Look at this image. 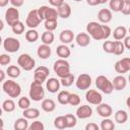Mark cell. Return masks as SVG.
Wrapping results in <instances>:
<instances>
[{
  "mask_svg": "<svg viewBox=\"0 0 130 130\" xmlns=\"http://www.w3.org/2000/svg\"><path fill=\"white\" fill-rule=\"evenodd\" d=\"M86 32L95 41L107 40L111 34L112 29L107 24H101L96 21H90L86 25Z\"/></svg>",
  "mask_w": 130,
  "mask_h": 130,
  "instance_id": "6da1fadb",
  "label": "cell"
},
{
  "mask_svg": "<svg viewBox=\"0 0 130 130\" xmlns=\"http://www.w3.org/2000/svg\"><path fill=\"white\" fill-rule=\"evenodd\" d=\"M2 89L10 98H18L20 95V93H21L20 85L16 81H14L12 79H7V80L3 81Z\"/></svg>",
  "mask_w": 130,
  "mask_h": 130,
  "instance_id": "7a4b0ae2",
  "label": "cell"
},
{
  "mask_svg": "<svg viewBox=\"0 0 130 130\" xmlns=\"http://www.w3.org/2000/svg\"><path fill=\"white\" fill-rule=\"evenodd\" d=\"M53 70L57 74V76L60 77V78H63V77L67 76L71 73L69 62L66 61V59H62V58H60V59H58L57 61L54 62Z\"/></svg>",
  "mask_w": 130,
  "mask_h": 130,
  "instance_id": "3957f363",
  "label": "cell"
},
{
  "mask_svg": "<svg viewBox=\"0 0 130 130\" xmlns=\"http://www.w3.org/2000/svg\"><path fill=\"white\" fill-rule=\"evenodd\" d=\"M95 86L98 87V89L106 94H111L114 91L113 82L105 75H99L95 78Z\"/></svg>",
  "mask_w": 130,
  "mask_h": 130,
  "instance_id": "277c9868",
  "label": "cell"
},
{
  "mask_svg": "<svg viewBox=\"0 0 130 130\" xmlns=\"http://www.w3.org/2000/svg\"><path fill=\"white\" fill-rule=\"evenodd\" d=\"M28 94H29L30 100H32V101H35V102L43 101L44 98H45V89H44L42 83H40V82L34 80V81L30 83Z\"/></svg>",
  "mask_w": 130,
  "mask_h": 130,
  "instance_id": "5b68a950",
  "label": "cell"
},
{
  "mask_svg": "<svg viewBox=\"0 0 130 130\" xmlns=\"http://www.w3.org/2000/svg\"><path fill=\"white\" fill-rule=\"evenodd\" d=\"M17 65L23 69L24 71H30L35 68L36 66V61L35 59L29 55V54H26V53H23V54H20L17 58Z\"/></svg>",
  "mask_w": 130,
  "mask_h": 130,
  "instance_id": "8992f818",
  "label": "cell"
},
{
  "mask_svg": "<svg viewBox=\"0 0 130 130\" xmlns=\"http://www.w3.org/2000/svg\"><path fill=\"white\" fill-rule=\"evenodd\" d=\"M38 13L42 20H47V19H56L57 20V18L59 16L57 9L49 7L47 5H43V6L39 7Z\"/></svg>",
  "mask_w": 130,
  "mask_h": 130,
  "instance_id": "52a82bcc",
  "label": "cell"
},
{
  "mask_svg": "<svg viewBox=\"0 0 130 130\" xmlns=\"http://www.w3.org/2000/svg\"><path fill=\"white\" fill-rule=\"evenodd\" d=\"M3 49L8 53H15L20 49V43L16 38L8 37L3 41Z\"/></svg>",
  "mask_w": 130,
  "mask_h": 130,
  "instance_id": "ba28073f",
  "label": "cell"
},
{
  "mask_svg": "<svg viewBox=\"0 0 130 130\" xmlns=\"http://www.w3.org/2000/svg\"><path fill=\"white\" fill-rule=\"evenodd\" d=\"M5 21L9 26H12L19 21V11L16 7H9L5 11Z\"/></svg>",
  "mask_w": 130,
  "mask_h": 130,
  "instance_id": "9c48e42d",
  "label": "cell"
},
{
  "mask_svg": "<svg viewBox=\"0 0 130 130\" xmlns=\"http://www.w3.org/2000/svg\"><path fill=\"white\" fill-rule=\"evenodd\" d=\"M42 19L39 16L38 13V9H32L28 12L26 18H25V24L29 27V28H36L40 25Z\"/></svg>",
  "mask_w": 130,
  "mask_h": 130,
  "instance_id": "30bf717a",
  "label": "cell"
},
{
  "mask_svg": "<svg viewBox=\"0 0 130 130\" xmlns=\"http://www.w3.org/2000/svg\"><path fill=\"white\" fill-rule=\"evenodd\" d=\"M49 74H50V70L48 67L39 66L34 70V80L43 84V82L47 81Z\"/></svg>",
  "mask_w": 130,
  "mask_h": 130,
  "instance_id": "8fae6325",
  "label": "cell"
},
{
  "mask_svg": "<svg viewBox=\"0 0 130 130\" xmlns=\"http://www.w3.org/2000/svg\"><path fill=\"white\" fill-rule=\"evenodd\" d=\"M91 76L87 73H81L80 75H78L76 81H75V84H76V87L80 90H85V89H88L89 86L91 85Z\"/></svg>",
  "mask_w": 130,
  "mask_h": 130,
  "instance_id": "7c38bea8",
  "label": "cell"
},
{
  "mask_svg": "<svg viewBox=\"0 0 130 130\" xmlns=\"http://www.w3.org/2000/svg\"><path fill=\"white\" fill-rule=\"evenodd\" d=\"M85 100L87 103L91 104V105H100L103 102V96L101 94V92H99L95 89H88L85 92Z\"/></svg>",
  "mask_w": 130,
  "mask_h": 130,
  "instance_id": "4fadbf2b",
  "label": "cell"
},
{
  "mask_svg": "<svg viewBox=\"0 0 130 130\" xmlns=\"http://www.w3.org/2000/svg\"><path fill=\"white\" fill-rule=\"evenodd\" d=\"M114 69L117 73H120V74L130 71V58L126 57L118 60L114 65Z\"/></svg>",
  "mask_w": 130,
  "mask_h": 130,
  "instance_id": "5bb4252c",
  "label": "cell"
},
{
  "mask_svg": "<svg viewBox=\"0 0 130 130\" xmlns=\"http://www.w3.org/2000/svg\"><path fill=\"white\" fill-rule=\"evenodd\" d=\"M75 114L78 119H87L92 116V108L88 105H81L77 108Z\"/></svg>",
  "mask_w": 130,
  "mask_h": 130,
  "instance_id": "9a60e30c",
  "label": "cell"
},
{
  "mask_svg": "<svg viewBox=\"0 0 130 130\" xmlns=\"http://www.w3.org/2000/svg\"><path fill=\"white\" fill-rule=\"evenodd\" d=\"M96 113L103 118H110L113 115V109L109 104H103L96 106Z\"/></svg>",
  "mask_w": 130,
  "mask_h": 130,
  "instance_id": "2e32d148",
  "label": "cell"
},
{
  "mask_svg": "<svg viewBox=\"0 0 130 130\" xmlns=\"http://www.w3.org/2000/svg\"><path fill=\"white\" fill-rule=\"evenodd\" d=\"M113 18V13L111 9L108 8H102L99 12H98V19L100 22L102 23H109Z\"/></svg>",
  "mask_w": 130,
  "mask_h": 130,
  "instance_id": "e0dca14e",
  "label": "cell"
},
{
  "mask_svg": "<svg viewBox=\"0 0 130 130\" xmlns=\"http://www.w3.org/2000/svg\"><path fill=\"white\" fill-rule=\"evenodd\" d=\"M60 85H61L60 80H58L57 78H54V77H51V78L47 79V81H46V88L51 93H56L57 91H59Z\"/></svg>",
  "mask_w": 130,
  "mask_h": 130,
  "instance_id": "ac0fdd59",
  "label": "cell"
},
{
  "mask_svg": "<svg viewBox=\"0 0 130 130\" xmlns=\"http://www.w3.org/2000/svg\"><path fill=\"white\" fill-rule=\"evenodd\" d=\"M51 48L50 45H46V44H42L38 47L37 49V55L40 59L46 60L51 56Z\"/></svg>",
  "mask_w": 130,
  "mask_h": 130,
  "instance_id": "d6986e66",
  "label": "cell"
},
{
  "mask_svg": "<svg viewBox=\"0 0 130 130\" xmlns=\"http://www.w3.org/2000/svg\"><path fill=\"white\" fill-rule=\"evenodd\" d=\"M74 39H75V36L71 29H64L59 35V40L62 42V44H65V45L70 44Z\"/></svg>",
  "mask_w": 130,
  "mask_h": 130,
  "instance_id": "ffe728a7",
  "label": "cell"
},
{
  "mask_svg": "<svg viewBox=\"0 0 130 130\" xmlns=\"http://www.w3.org/2000/svg\"><path fill=\"white\" fill-rule=\"evenodd\" d=\"M90 36L87 32H79L75 37L76 44L79 47H87L90 44Z\"/></svg>",
  "mask_w": 130,
  "mask_h": 130,
  "instance_id": "44dd1931",
  "label": "cell"
},
{
  "mask_svg": "<svg viewBox=\"0 0 130 130\" xmlns=\"http://www.w3.org/2000/svg\"><path fill=\"white\" fill-rule=\"evenodd\" d=\"M115 90H123L127 85V79L123 75H118L112 80Z\"/></svg>",
  "mask_w": 130,
  "mask_h": 130,
  "instance_id": "7402d4cb",
  "label": "cell"
},
{
  "mask_svg": "<svg viewBox=\"0 0 130 130\" xmlns=\"http://www.w3.org/2000/svg\"><path fill=\"white\" fill-rule=\"evenodd\" d=\"M57 11H58L59 17H61V18H68L71 15V7L66 2H64L62 5L57 7Z\"/></svg>",
  "mask_w": 130,
  "mask_h": 130,
  "instance_id": "603a6c76",
  "label": "cell"
},
{
  "mask_svg": "<svg viewBox=\"0 0 130 130\" xmlns=\"http://www.w3.org/2000/svg\"><path fill=\"white\" fill-rule=\"evenodd\" d=\"M41 108L46 113H51L56 109V103L52 99H44L41 104Z\"/></svg>",
  "mask_w": 130,
  "mask_h": 130,
  "instance_id": "cb8c5ba5",
  "label": "cell"
},
{
  "mask_svg": "<svg viewBox=\"0 0 130 130\" xmlns=\"http://www.w3.org/2000/svg\"><path fill=\"white\" fill-rule=\"evenodd\" d=\"M56 54L58 57H60L62 59H67L71 55V51H70L69 47H67L65 44H62V45H59L57 47Z\"/></svg>",
  "mask_w": 130,
  "mask_h": 130,
  "instance_id": "d4e9b609",
  "label": "cell"
},
{
  "mask_svg": "<svg viewBox=\"0 0 130 130\" xmlns=\"http://www.w3.org/2000/svg\"><path fill=\"white\" fill-rule=\"evenodd\" d=\"M28 119H26L25 117H21V118H18L15 120L14 122V129L15 130H27L28 129Z\"/></svg>",
  "mask_w": 130,
  "mask_h": 130,
  "instance_id": "484cf974",
  "label": "cell"
},
{
  "mask_svg": "<svg viewBox=\"0 0 130 130\" xmlns=\"http://www.w3.org/2000/svg\"><path fill=\"white\" fill-rule=\"evenodd\" d=\"M127 35V28L124 26V25H120V26H117L114 31H113V36H114V39L116 41H121L123 40Z\"/></svg>",
  "mask_w": 130,
  "mask_h": 130,
  "instance_id": "4316f807",
  "label": "cell"
},
{
  "mask_svg": "<svg viewBox=\"0 0 130 130\" xmlns=\"http://www.w3.org/2000/svg\"><path fill=\"white\" fill-rule=\"evenodd\" d=\"M22 115L23 117H25L26 119H31V120H35L37 118H39L40 116V111L36 108H27L25 110H23L22 112Z\"/></svg>",
  "mask_w": 130,
  "mask_h": 130,
  "instance_id": "83f0119b",
  "label": "cell"
},
{
  "mask_svg": "<svg viewBox=\"0 0 130 130\" xmlns=\"http://www.w3.org/2000/svg\"><path fill=\"white\" fill-rule=\"evenodd\" d=\"M114 119H115V122H117L118 124H124L128 120V114L124 110H118L114 114Z\"/></svg>",
  "mask_w": 130,
  "mask_h": 130,
  "instance_id": "f1b7e54d",
  "label": "cell"
},
{
  "mask_svg": "<svg viewBox=\"0 0 130 130\" xmlns=\"http://www.w3.org/2000/svg\"><path fill=\"white\" fill-rule=\"evenodd\" d=\"M15 108H16V105H15L14 101L11 99H7V100L3 101V103H2V110L6 113L13 112L15 110Z\"/></svg>",
  "mask_w": 130,
  "mask_h": 130,
  "instance_id": "f546056e",
  "label": "cell"
},
{
  "mask_svg": "<svg viewBox=\"0 0 130 130\" xmlns=\"http://www.w3.org/2000/svg\"><path fill=\"white\" fill-rule=\"evenodd\" d=\"M54 39H55V36H54L53 31H50V30H46V31L43 32L42 36H41V41H42V43H43V44H46V45H51V44H53Z\"/></svg>",
  "mask_w": 130,
  "mask_h": 130,
  "instance_id": "4dcf8cb0",
  "label": "cell"
},
{
  "mask_svg": "<svg viewBox=\"0 0 130 130\" xmlns=\"http://www.w3.org/2000/svg\"><path fill=\"white\" fill-rule=\"evenodd\" d=\"M6 74L11 78H17L20 75V68L16 65H10L6 69Z\"/></svg>",
  "mask_w": 130,
  "mask_h": 130,
  "instance_id": "1f68e13d",
  "label": "cell"
},
{
  "mask_svg": "<svg viewBox=\"0 0 130 130\" xmlns=\"http://www.w3.org/2000/svg\"><path fill=\"white\" fill-rule=\"evenodd\" d=\"M69 96H70V92L68 90H61V91H59V93L57 95L58 103L61 104V105H68Z\"/></svg>",
  "mask_w": 130,
  "mask_h": 130,
  "instance_id": "d6a6232c",
  "label": "cell"
},
{
  "mask_svg": "<svg viewBox=\"0 0 130 130\" xmlns=\"http://www.w3.org/2000/svg\"><path fill=\"white\" fill-rule=\"evenodd\" d=\"M54 127L60 130H63L65 128H67V124H66V118L65 116H58L54 119Z\"/></svg>",
  "mask_w": 130,
  "mask_h": 130,
  "instance_id": "836d02e7",
  "label": "cell"
},
{
  "mask_svg": "<svg viewBox=\"0 0 130 130\" xmlns=\"http://www.w3.org/2000/svg\"><path fill=\"white\" fill-rule=\"evenodd\" d=\"M100 128L102 130H114L115 129V123L110 118H104L101 122Z\"/></svg>",
  "mask_w": 130,
  "mask_h": 130,
  "instance_id": "e575fe53",
  "label": "cell"
},
{
  "mask_svg": "<svg viewBox=\"0 0 130 130\" xmlns=\"http://www.w3.org/2000/svg\"><path fill=\"white\" fill-rule=\"evenodd\" d=\"M123 4H124V0H110L109 2V6L111 10L114 12H121Z\"/></svg>",
  "mask_w": 130,
  "mask_h": 130,
  "instance_id": "d590c367",
  "label": "cell"
},
{
  "mask_svg": "<svg viewBox=\"0 0 130 130\" xmlns=\"http://www.w3.org/2000/svg\"><path fill=\"white\" fill-rule=\"evenodd\" d=\"M38 39H39V32L35 28H29L25 32V40L28 43H35L38 41Z\"/></svg>",
  "mask_w": 130,
  "mask_h": 130,
  "instance_id": "8d00e7d4",
  "label": "cell"
},
{
  "mask_svg": "<svg viewBox=\"0 0 130 130\" xmlns=\"http://www.w3.org/2000/svg\"><path fill=\"white\" fill-rule=\"evenodd\" d=\"M66 118V124H67V128H73L76 126L77 124V117L76 115L73 114H66L64 115Z\"/></svg>",
  "mask_w": 130,
  "mask_h": 130,
  "instance_id": "74e56055",
  "label": "cell"
},
{
  "mask_svg": "<svg viewBox=\"0 0 130 130\" xmlns=\"http://www.w3.org/2000/svg\"><path fill=\"white\" fill-rule=\"evenodd\" d=\"M74 80H75V77H74V74H72V73H70L69 75H67V76H65L63 78H60L61 85H63L65 87H69L70 85H72Z\"/></svg>",
  "mask_w": 130,
  "mask_h": 130,
  "instance_id": "f35d334b",
  "label": "cell"
},
{
  "mask_svg": "<svg viewBox=\"0 0 130 130\" xmlns=\"http://www.w3.org/2000/svg\"><path fill=\"white\" fill-rule=\"evenodd\" d=\"M115 42V48H114V53L115 55L119 56V55H122L125 51V46H124V43L121 42V41H114Z\"/></svg>",
  "mask_w": 130,
  "mask_h": 130,
  "instance_id": "ab89813d",
  "label": "cell"
},
{
  "mask_svg": "<svg viewBox=\"0 0 130 130\" xmlns=\"http://www.w3.org/2000/svg\"><path fill=\"white\" fill-rule=\"evenodd\" d=\"M17 106L21 110H25L30 107V100L26 96H21V98H19V100L17 102Z\"/></svg>",
  "mask_w": 130,
  "mask_h": 130,
  "instance_id": "60d3db41",
  "label": "cell"
},
{
  "mask_svg": "<svg viewBox=\"0 0 130 130\" xmlns=\"http://www.w3.org/2000/svg\"><path fill=\"white\" fill-rule=\"evenodd\" d=\"M114 48H115V42H113V41H105L103 43V50L106 53L113 54L114 53Z\"/></svg>",
  "mask_w": 130,
  "mask_h": 130,
  "instance_id": "b9f144b4",
  "label": "cell"
},
{
  "mask_svg": "<svg viewBox=\"0 0 130 130\" xmlns=\"http://www.w3.org/2000/svg\"><path fill=\"white\" fill-rule=\"evenodd\" d=\"M57 24H58V21L56 19H47L45 20V28L46 30H50V31H53L57 28Z\"/></svg>",
  "mask_w": 130,
  "mask_h": 130,
  "instance_id": "7bdbcfd3",
  "label": "cell"
},
{
  "mask_svg": "<svg viewBox=\"0 0 130 130\" xmlns=\"http://www.w3.org/2000/svg\"><path fill=\"white\" fill-rule=\"evenodd\" d=\"M11 29H12L13 34H15V35H21L24 31V23H22L19 20L18 22H16L14 25L11 26Z\"/></svg>",
  "mask_w": 130,
  "mask_h": 130,
  "instance_id": "ee69618b",
  "label": "cell"
},
{
  "mask_svg": "<svg viewBox=\"0 0 130 130\" xmlns=\"http://www.w3.org/2000/svg\"><path fill=\"white\" fill-rule=\"evenodd\" d=\"M81 103V99L77 93H70L69 96V105L70 106H79Z\"/></svg>",
  "mask_w": 130,
  "mask_h": 130,
  "instance_id": "f6af8a7d",
  "label": "cell"
},
{
  "mask_svg": "<svg viewBox=\"0 0 130 130\" xmlns=\"http://www.w3.org/2000/svg\"><path fill=\"white\" fill-rule=\"evenodd\" d=\"M45 129V125L43 124V122L36 120L34 121L29 126H28V130H44Z\"/></svg>",
  "mask_w": 130,
  "mask_h": 130,
  "instance_id": "bcb514c9",
  "label": "cell"
},
{
  "mask_svg": "<svg viewBox=\"0 0 130 130\" xmlns=\"http://www.w3.org/2000/svg\"><path fill=\"white\" fill-rule=\"evenodd\" d=\"M121 12L123 15H130V0H124Z\"/></svg>",
  "mask_w": 130,
  "mask_h": 130,
  "instance_id": "7dc6e473",
  "label": "cell"
},
{
  "mask_svg": "<svg viewBox=\"0 0 130 130\" xmlns=\"http://www.w3.org/2000/svg\"><path fill=\"white\" fill-rule=\"evenodd\" d=\"M10 62H11V58L8 54H1L0 55V64L2 66L8 65Z\"/></svg>",
  "mask_w": 130,
  "mask_h": 130,
  "instance_id": "c3c4849f",
  "label": "cell"
},
{
  "mask_svg": "<svg viewBox=\"0 0 130 130\" xmlns=\"http://www.w3.org/2000/svg\"><path fill=\"white\" fill-rule=\"evenodd\" d=\"M99 129H100V126H98V124H95L93 122L85 125V130H99Z\"/></svg>",
  "mask_w": 130,
  "mask_h": 130,
  "instance_id": "681fc988",
  "label": "cell"
},
{
  "mask_svg": "<svg viewBox=\"0 0 130 130\" xmlns=\"http://www.w3.org/2000/svg\"><path fill=\"white\" fill-rule=\"evenodd\" d=\"M24 3V0H10V4L13 6V7H21Z\"/></svg>",
  "mask_w": 130,
  "mask_h": 130,
  "instance_id": "f907efd6",
  "label": "cell"
},
{
  "mask_svg": "<svg viewBox=\"0 0 130 130\" xmlns=\"http://www.w3.org/2000/svg\"><path fill=\"white\" fill-rule=\"evenodd\" d=\"M49 3L53 7H59L64 3V0H49Z\"/></svg>",
  "mask_w": 130,
  "mask_h": 130,
  "instance_id": "816d5d0a",
  "label": "cell"
},
{
  "mask_svg": "<svg viewBox=\"0 0 130 130\" xmlns=\"http://www.w3.org/2000/svg\"><path fill=\"white\" fill-rule=\"evenodd\" d=\"M123 43H124L125 48H126V49H128V50H130V36L125 37V38H124Z\"/></svg>",
  "mask_w": 130,
  "mask_h": 130,
  "instance_id": "f5cc1de1",
  "label": "cell"
},
{
  "mask_svg": "<svg viewBox=\"0 0 130 130\" xmlns=\"http://www.w3.org/2000/svg\"><path fill=\"white\" fill-rule=\"evenodd\" d=\"M86 3L88 5H90V6H96V5L101 4L100 0H86Z\"/></svg>",
  "mask_w": 130,
  "mask_h": 130,
  "instance_id": "db71d44e",
  "label": "cell"
},
{
  "mask_svg": "<svg viewBox=\"0 0 130 130\" xmlns=\"http://www.w3.org/2000/svg\"><path fill=\"white\" fill-rule=\"evenodd\" d=\"M8 2H10V0H0V7H5Z\"/></svg>",
  "mask_w": 130,
  "mask_h": 130,
  "instance_id": "11a10c76",
  "label": "cell"
},
{
  "mask_svg": "<svg viewBox=\"0 0 130 130\" xmlns=\"http://www.w3.org/2000/svg\"><path fill=\"white\" fill-rule=\"evenodd\" d=\"M0 74H1V81L3 82V81H5L4 79H5V72L3 71V70H0Z\"/></svg>",
  "mask_w": 130,
  "mask_h": 130,
  "instance_id": "9f6ffc18",
  "label": "cell"
},
{
  "mask_svg": "<svg viewBox=\"0 0 130 130\" xmlns=\"http://www.w3.org/2000/svg\"><path fill=\"white\" fill-rule=\"evenodd\" d=\"M126 105H127V107H128V109H129V111H130V95L127 98V100H126Z\"/></svg>",
  "mask_w": 130,
  "mask_h": 130,
  "instance_id": "6f0895ef",
  "label": "cell"
},
{
  "mask_svg": "<svg viewBox=\"0 0 130 130\" xmlns=\"http://www.w3.org/2000/svg\"><path fill=\"white\" fill-rule=\"evenodd\" d=\"M0 24H1V26H0V30H2V29H3V20L0 21Z\"/></svg>",
  "mask_w": 130,
  "mask_h": 130,
  "instance_id": "680465c9",
  "label": "cell"
},
{
  "mask_svg": "<svg viewBox=\"0 0 130 130\" xmlns=\"http://www.w3.org/2000/svg\"><path fill=\"white\" fill-rule=\"evenodd\" d=\"M106 2H108V0H100V3H101V4H104V3H106Z\"/></svg>",
  "mask_w": 130,
  "mask_h": 130,
  "instance_id": "91938a15",
  "label": "cell"
},
{
  "mask_svg": "<svg viewBox=\"0 0 130 130\" xmlns=\"http://www.w3.org/2000/svg\"><path fill=\"white\" fill-rule=\"evenodd\" d=\"M128 80H129V82H130V74H129V76H128Z\"/></svg>",
  "mask_w": 130,
  "mask_h": 130,
  "instance_id": "94428289",
  "label": "cell"
},
{
  "mask_svg": "<svg viewBox=\"0 0 130 130\" xmlns=\"http://www.w3.org/2000/svg\"><path fill=\"white\" fill-rule=\"evenodd\" d=\"M74 1H76V2H79V1H81V0H74Z\"/></svg>",
  "mask_w": 130,
  "mask_h": 130,
  "instance_id": "6125c7cd",
  "label": "cell"
},
{
  "mask_svg": "<svg viewBox=\"0 0 130 130\" xmlns=\"http://www.w3.org/2000/svg\"><path fill=\"white\" fill-rule=\"evenodd\" d=\"M128 31H129V34H130V27H129V29H128Z\"/></svg>",
  "mask_w": 130,
  "mask_h": 130,
  "instance_id": "be15d7a7",
  "label": "cell"
}]
</instances>
